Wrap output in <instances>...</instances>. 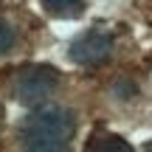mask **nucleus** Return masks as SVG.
Segmentation results:
<instances>
[{
	"label": "nucleus",
	"instance_id": "f257e3e1",
	"mask_svg": "<svg viewBox=\"0 0 152 152\" xmlns=\"http://www.w3.org/2000/svg\"><path fill=\"white\" fill-rule=\"evenodd\" d=\"M76 135V118L65 107H37L20 124V144L31 152H59L68 149Z\"/></svg>",
	"mask_w": 152,
	"mask_h": 152
},
{
	"label": "nucleus",
	"instance_id": "f03ea898",
	"mask_svg": "<svg viewBox=\"0 0 152 152\" xmlns=\"http://www.w3.org/2000/svg\"><path fill=\"white\" fill-rule=\"evenodd\" d=\"M59 85V71L54 65H26L11 79V96L26 107L42 104Z\"/></svg>",
	"mask_w": 152,
	"mask_h": 152
},
{
	"label": "nucleus",
	"instance_id": "7ed1b4c3",
	"mask_svg": "<svg viewBox=\"0 0 152 152\" xmlns=\"http://www.w3.org/2000/svg\"><path fill=\"white\" fill-rule=\"evenodd\" d=\"M71 59L76 65H85V68H93V65H102L104 59L113 56V37L107 31H99V28H90V31L79 34V37L71 42Z\"/></svg>",
	"mask_w": 152,
	"mask_h": 152
},
{
	"label": "nucleus",
	"instance_id": "20e7f679",
	"mask_svg": "<svg viewBox=\"0 0 152 152\" xmlns=\"http://www.w3.org/2000/svg\"><path fill=\"white\" fill-rule=\"evenodd\" d=\"M85 149H90V152H130L132 147H130L121 135L104 132V135H93L90 141L85 144Z\"/></svg>",
	"mask_w": 152,
	"mask_h": 152
},
{
	"label": "nucleus",
	"instance_id": "39448f33",
	"mask_svg": "<svg viewBox=\"0 0 152 152\" xmlns=\"http://www.w3.org/2000/svg\"><path fill=\"white\" fill-rule=\"evenodd\" d=\"M45 6V11L54 17H62V20H73V17L82 14L85 9V0H39Z\"/></svg>",
	"mask_w": 152,
	"mask_h": 152
},
{
	"label": "nucleus",
	"instance_id": "423d86ee",
	"mask_svg": "<svg viewBox=\"0 0 152 152\" xmlns=\"http://www.w3.org/2000/svg\"><path fill=\"white\" fill-rule=\"evenodd\" d=\"M11 45H14V31H11V26H9V23H3V20H0V54H6Z\"/></svg>",
	"mask_w": 152,
	"mask_h": 152
},
{
	"label": "nucleus",
	"instance_id": "0eeeda50",
	"mask_svg": "<svg viewBox=\"0 0 152 152\" xmlns=\"http://www.w3.org/2000/svg\"><path fill=\"white\" fill-rule=\"evenodd\" d=\"M144 149H149V152H152V141H149V144H147V147H144Z\"/></svg>",
	"mask_w": 152,
	"mask_h": 152
},
{
	"label": "nucleus",
	"instance_id": "6e6552de",
	"mask_svg": "<svg viewBox=\"0 0 152 152\" xmlns=\"http://www.w3.org/2000/svg\"><path fill=\"white\" fill-rule=\"evenodd\" d=\"M0 118H3V104H0Z\"/></svg>",
	"mask_w": 152,
	"mask_h": 152
}]
</instances>
